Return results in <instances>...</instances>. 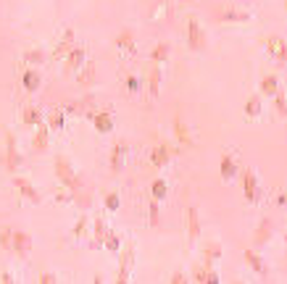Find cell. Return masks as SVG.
Returning <instances> with one entry per match:
<instances>
[]
</instances>
